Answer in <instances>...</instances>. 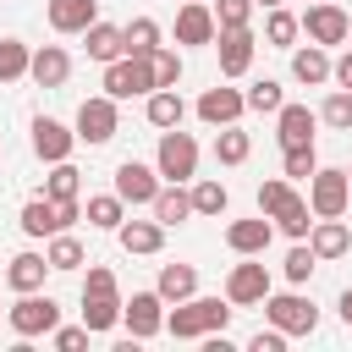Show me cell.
I'll return each mask as SVG.
<instances>
[{
	"instance_id": "obj_18",
	"label": "cell",
	"mask_w": 352,
	"mask_h": 352,
	"mask_svg": "<svg viewBox=\"0 0 352 352\" xmlns=\"http://www.w3.org/2000/svg\"><path fill=\"white\" fill-rule=\"evenodd\" d=\"M308 248L319 253V264H330V258H346V253H352V226H346L341 214H330V220H314V231H308Z\"/></svg>"
},
{
	"instance_id": "obj_16",
	"label": "cell",
	"mask_w": 352,
	"mask_h": 352,
	"mask_svg": "<svg viewBox=\"0 0 352 352\" xmlns=\"http://www.w3.org/2000/svg\"><path fill=\"white\" fill-rule=\"evenodd\" d=\"M270 242H275V220H270L264 209H258L253 220H231V226H226V248H231L236 258H242V253H264Z\"/></svg>"
},
{
	"instance_id": "obj_44",
	"label": "cell",
	"mask_w": 352,
	"mask_h": 352,
	"mask_svg": "<svg viewBox=\"0 0 352 352\" xmlns=\"http://www.w3.org/2000/svg\"><path fill=\"white\" fill-rule=\"evenodd\" d=\"M148 60H154V88H176V82H182V55H176V50L160 44Z\"/></svg>"
},
{
	"instance_id": "obj_9",
	"label": "cell",
	"mask_w": 352,
	"mask_h": 352,
	"mask_svg": "<svg viewBox=\"0 0 352 352\" xmlns=\"http://www.w3.org/2000/svg\"><path fill=\"white\" fill-rule=\"evenodd\" d=\"M302 33L314 38V44H346L352 38V16L336 6V0H308V11H302Z\"/></svg>"
},
{
	"instance_id": "obj_45",
	"label": "cell",
	"mask_w": 352,
	"mask_h": 352,
	"mask_svg": "<svg viewBox=\"0 0 352 352\" xmlns=\"http://www.w3.org/2000/svg\"><path fill=\"white\" fill-rule=\"evenodd\" d=\"M88 336H94L88 324H55V330H50L55 352H82V346H88Z\"/></svg>"
},
{
	"instance_id": "obj_34",
	"label": "cell",
	"mask_w": 352,
	"mask_h": 352,
	"mask_svg": "<svg viewBox=\"0 0 352 352\" xmlns=\"http://www.w3.org/2000/svg\"><path fill=\"white\" fill-rule=\"evenodd\" d=\"M248 154H253V138H248V132H242L236 121L214 132V160H220V165H242Z\"/></svg>"
},
{
	"instance_id": "obj_42",
	"label": "cell",
	"mask_w": 352,
	"mask_h": 352,
	"mask_svg": "<svg viewBox=\"0 0 352 352\" xmlns=\"http://www.w3.org/2000/svg\"><path fill=\"white\" fill-rule=\"evenodd\" d=\"M286 104V88L275 82V77H258L253 88H248V110H258V116H275Z\"/></svg>"
},
{
	"instance_id": "obj_22",
	"label": "cell",
	"mask_w": 352,
	"mask_h": 352,
	"mask_svg": "<svg viewBox=\"0 0 352 352\" xmlns=\"http://www.w3.org/2000/svg\"><path fill=\"white\" fill-rule=\"evenodd\" d=\"M148 209H154V220L170 231V226L192 220V187H187V182H165V187L154 192V204H148Z\"/></svg>"
},
{
	"instance_id": "obj_35",
	"label": "cell",
	"mask_w": 352,
	"mask_h": 352,
	"mask_svg": "<svg viewBox=\"0 0 352 352\" xmlns=\"http://www.w3.org/2000/svg\"><path fill=\"white\" fill-rule=\"evenodd\" d=\"M77 192H82V170H77L72 160H55L50 176H44V198L60 204V198H77Z\"/></svg>"
},
{
	"instance_id": "obj_7",
	"label": "cell",
	"mask_w": 352,
	"mask_h": 352,
	"mask_svg": "<svg viewBox=\"0 0 352 352\" xmlns=\"http://www.w3.org/2000/svg\"><path fill=\"white\" fill-rule=\"evenodd\" d=\"M264 319L286 336H314L319 330V308L302 297V292H270L264 297Z\"/></svg>"
},
{
	"instance_id": "obj_2",
	"label": "cell",
	"mask_w": 352,
	"mask_h": 352,
	"mask_svg": "<svg viewBox=\"0 0 352 352\" xmlns=\"http://www.w3.org/2000/svg\"><path fill=\"white\" fill-rule=\"evenodd\" d=\"M258 209L275 220V231H286L292 242H308V231H314V209H308V198L292 187V176H270V182L258 187Z\"/></svg>"
},
{
	"instance_id": "obj_4",
	"label": "cell",
	"mask_w": 352,
	"mask_h": 352,
	"mask_svg": "<svg viewBox=\"0 0 352 352\" xmlns=\"http://www.w3.org/2000/svg\"><path fill=\"white\" fill-rule=\"evenodd\" d=\"M6 319H11V330L22 341H33V336H50L60 324V302L50 292H16V302L6 308Z\"/></svg>"
},
{
	"instance_id": "obj_48",
	"label": "cell",
	"mask_w": 352,
	"mask_h": 352,
	"mask_svg": "<svg viewBox=\"0 0 352 352\" xmlns=\"http://www.w3.org/2000/svg\"><path fill=\"white\" fill-rule=\"evenodd\" d=\"M330 82H336V88H352V50H346V55H336V66H330Z\"/></svg>"
},
{
	"instance_id": "obj_24",
	"label": "cell",
	"mask_w": 352,
	"mask_h": 352,
	"mask_svg": "<svg viewBox=\"0 0 352 352\" xmlns=\"http://www.w3.org/2000/svg\"><path fill=\"white\" fill-rule=\"evenodd\" d=\"M330 66H336V60H330V50H324V44H314V38H308V50H292V77H297L302 88L330 82Z\"/></svg>"
},
{
	"instance_id": "obj_8",
	"label": "cell",
	"mask_w": 352,
	"mask_h": 352,
	"mask_svg": "<svg viewBox=\"0 0 352 352\" xmlns=\"http://www.w3.org/2000/svg\"><path fill=\"white\" fill-rule=\"evenodd\" d=\"M116 104H121V99H110V94L82 99V104H77V121H72V126H77V143H94V148H99V143H110V138L121 132Z\"/></svg>"
},
{
	"instance_id": "obj_6",
	"label": "cell",
	"mask_w": 352,
	"mask_h": 352,
	"mask_svg": "<svg viewBox=\"0 0 352 352\" xmlns=\"http://www.w3.org/2000/svg\"><path fill=\"white\" fill-rule=\"evenodd\" d=\"M104 94L110 99H148L154 94V60L148 55H121L104 66Z\"/></svg>"
},
{
	"instance_id": "obj_3",
	"label": "cell",
	"mask_w": 352,
	"mask_h": 352,
	"mask_svg": "<svg viewBox=\"0 0 352 352\" xmlns=\"http://www.w3.org/2000/svg\"><path fill=\"white\" fill-rule=\"evenodd\" d=\"M346 204H352V176H346V165H319V170L308 176V209H314V220L346 214Z\"/></svg>"
},
{
	"instance_id": "obj_43",
	"label": "cell",
	"mask_w": 352,
	"mask_h": 352,
	"mask_svg": "<svg viewBox=\"0 0 352 352\" xmlns=\"http://www.w3.org/2000/svg\"><path fill=\"white\" fill-rule=\"evenodd\" d=\"M214 28H253V0H209Z\"/></svg>"
},
{
	"instance_id": "obj_40",
	"label": "cell",
	"mask_w": 352,
	"mask_h": 352,
	"mask_svg": "<svg viewBox=\"0 0 352 352\" xmlns=\"http://www.w3.org/2000/svg\"><path fill=\"white\" fill-rule=\"evenodd\" d=\"M33 66V50L22 38H0V82H22Z\"/></svg>"
},
{
	"instance_id": "obj_25",
	"label": "cell",
	"mask_w": 352,
	"mask_h": 352,
	"mask_svg": "<svg viewBox=\"0 0 352 352\" xmlns=\"http://www.w3.org/2000/svg\"><path fill=\"white\" fill-rule=\"evenodd\" d=\"M143 116H148V126L170 132V126H182V121H187V99H182L176 88H154V94L143 99Z\"/></svg>"
},
{
	"instance_id": "obj_50",
	"label": "cell",
	"mask_w": 352,
	"mask_h": 352,
	"mask_svg": "<svg viewBox=\"0 0 352 352\" xmlns=\"http://www.w3.org/2000/svg\"><path fill=\"white\" fill-rule=\"evenodd\" d=\"M253 6H264V11H270V6H286V0H253Z\"/></svg>"
},
{
	"instance_id": "obj_20",
	"label": "cell",
	"mask_w": 352,
	"mask_h": 352,
	"mask_svg": "<svg viewBox=\"0 0 352 352\" xmlns=\"http://www.w3.org/2000/svg\"><path fill=\"white\" fill-rule=\"evenodd\" d=\"M28 77H33L38 88H66V77H72V55H66L60 44H38V50H33Z\"/></svg>"
},
{
	"instance_id": "obj_26",
	"label": "cell",
	"mask_w": 352,
	"mask_h": 352,
	"mask_svg": "<svg viewBox=\"0 0 352 352\" xmlns=\"http://www.w3.org/2000/svg\"><path fill=\"white\" fill-rule=\"evenodd\" d=\"M44 275H50V258L44 253H16L6 264V286L11 292H44Z\"/></svg>"
},
{
	"instance_id": "obj_29",
	"label": "cell",
	"mask_w": 352,
	"mask_h": 352,
	"mask_svg": "<svg viewBox=\"0 0 352 352\" xmlns=\"http://www.w3.org/2000/svg\"><path fill=\"white\" fill-rule=\"evenodd\" d=\"M154 292H160L165 302H187V297L198 292V270H192V264H160Z\"/></svg>"
},
{
	"instance_id": "obj_11",
	"label": "cell",
	"mask_w": 352,
	"mask_h": 352,
	"mask_svg": "<svg viewBox=\"0 0 352 352\" xmlns=\"http://www.w3.org/2000/svg\"><path fill=\"white\" fill-rule=\"evenodd\" d=\"M165 297L160 292H132V302H121V324L132 330V341H154L165 330Z\"/></svg>"
},
{
	"instance_id": "obj_1",
	"label": "cell",
	"mask_w": 352,
	"mask_h": 352,
	"mask_svg": "<svg viewBox=\"0 0 352 352\" xmlns=\"http://www.w3.org/2000/svg\"><path fill=\"white\" fill-rule=\"evenodd\" d=\"M231 314H236V302L231 297H187V302H170V314H165V330L176 336V341H204V336H214V330H226L231 324Z\"/></svg>"
},
{
	"instance_id": "obj_14",
	"label": "cell",
	"mask_w": 352,
	"mask_h": 352,
	"mask_svg": "<svg viewBox=\"0 0 352 352\" xmlns=\"http://www.w3.org/2000/svg\"><path fill=\"white\" fill-rule=\"evenodd\" d=\"M72 148H77V126H66V121H55V116H33V154H38L44 165L72 160Z\"/></svg>"
},
{
	"instance_id": "obj_28",
	"label": "cell",
	"mask_w": 352,
	"mask_h": 352,
	"mask_svg": "<svg viewBox=\"0 0 352 352\" xmlns=\"http://www.w3.org/2000/svg\"><path fill=\"white\" fill-rule=\"evenodd\" d=\"M82 38H88V60H99V66H110V60H121V55H126V38H121V28H116V22H94Z\"/></svg>"
},
{
	"instance_id": "obj_49",
	"label": "cell",
	"mask_w": 352,
	"mask_h": 352,
	"mask_svg": "<svg viewBox=\"0 0 352 352\" xmlns=\"http://www.w3.org/2000/svg\"><path fill=\"white\" fill-rule=\"evenodd\" d=\"M336 308H341V324H346V330H352V286H346V292H341V302H336Z\"/></svg>"
},
{
	"instance_id": "obj_36",
	"label": "cell",
	"mask_w": 352,
	"mask_h": 352,
	"mask_svg": "<svg viewBox=\"0 0 352 352\" xmlns=\"http://www.w3.org/2000/svg\"><path fill=\"white\" fill-rule=\"evenodd\" d=\"M231 209V192H226V182H214V176H204V182H192V214H226Z\"/></svg>"
},
{
	"instance_id": "obj_27",
	"label": "cell",
	"mask_w": 352,
	"mask_h": 352,
	"mask_svg": "<svg viewBox=\"0 0 352 352\" xmlns=\"http://www.w3.org/2000/svg\"><path fill=\"white\" fill-rule=\"evenodd\" d=\"M297 38H302V16H292L286 6H270V11H264V44L297 50Z\"/></svg>"
},
{
	"instance_id": "obj_38",
	"label": "cell",
	"mask_w": 352,
	"mask_h": 352,
	"mask_svg": "<svg viewBox=\"0 0 352 352\" xmlns=\"http://www.w3.org/2000/svg\"><path fill=\"white\" fill-rule=\"evenodd\" d=\"M319 270V253L308 248V242H292L286 248V258H280V275L292 280V286H308V275Z\"/></svg>"
},
{
	"instance_id": "obj_19",
	"label": "cell",
	"mask_w": 352,
	"mask_h": 352,
	"mask_svg": "<svg viewBox=\"0 0 352 352\" xmlns=\"http://www.w3.org/2000/svg\"><path fill=\"white\" fill-rule=\"evenodd\" d=\"M44 16L55 33H88L99 22V0H44Z\"/></svg>"
},
{
	"instance_id": "obj_5",
	"label": "cell",
	"mask_w": 352,
	"mask_h": 352,
	"mask_svg": "<svg viewBox=\"0 0 352 352\" xmlns=\"http://www.w3.org/2000/svg\"><path fill=\"white\" fill-rule=\"evenodd\" d=\"M154 170H160L165 182H192V176H198V138H192V132H182V126L160 132Z\"/></svg>"
},
{
	"instance_id": "obj_30",
	"label": "cell",
	"mask_w": 352,
	"mask_h": 352,
	"mask_svg": "<svg viewBox=\"0 0 352 352\" xmlns=\"http://www.w3.org/2000/svg\"><path fill=\"white\" fill-rule=\"evenodd\" d=\"M82 324H88L94 336L116 330V324H121V292H110V297H94V292H82Z\"/></svg>"
},
{
	"instance_id": "obj_12",
	"label": "cell",
	"mask_w": 352,
	"mask_h": 352,
	"mask_svg": "<svg viewBox=\"0 0 352 352\" xmlns=\"http://www.w3.org/2000/svg\"><path fill=\"white\" fill-rule=\"evenodd\" d=\"M214 55H220V77H248V66L258 55L253 28H220L214 33Z\"/></svg>"
},
{
	"instance_id": "obj_17",
	"label": "cell",
	"mask_w": 352,
	"mask_h": 352,
	"mask_svg": "<svg viewBox=\"0 0 352 352\" xmlns=\"http://www.w3.org/2000/svg\"><path fill=\"white\" fill-rule=\"evenodd\" d=\"M214 6L209 0H187L176 11V44H214Z\"/></svg>"
},
{
	"instance_id": "obj_51",
	"label": "cell",
	"mask_w": 352,
	"mask_h": 352,
	"mask_svg": "<svg viewBox=\"0 0 352 352\" xmlns=\"http://www.w3.org/2000/svg\"><path fill=\"white\" fill-rule=\"evenodd\" d=\"M346 176H352V165H346Z\"/></svg>"
},
{
	"instance_id": "obj_15",
	"label": "cell",
	"mask_w": 352,
	"mask_h": 352,
	"mask_svg": "<svg viewBox=\"0 0 352 352\" xmlns=\"http://www.w3.org/2000/svg\"><path fill=\"white\" fill-rule=\"evenodd\" d=\"M165 187V176L154 170V165H143V160H121L116 165V192L138 209V204H154V192Z\"/></svg>"
},
{
	"instance_id": "obj_46",
	"label": "cell",
	"mask_w": 352,
	"mask_h": 352,
	"mask_svg": "<svg viewBox=\"0 0 352 352\" xmlns=\"http://www.w3.org/2000/svg\"><path fill=\"white\" fill-rule=\"evenodd\" d=\"M82 292H94V297H110V292H116V270H104V264H88V275H82Z\"/></svg>"
},
{
	"instance_id": "obj_47",
	"label": "cell",
	"mask_w": 352,
	"mask_h": 352,
	"mask_svg": "<svg viewBox=\"0 0 352 352\" xmlns=\"http://www.w3.org/2000/svg\"><path fill=\"white\" fill-rule=\"evenodd\" d=\"M248 346H253V352H280V346H286V330H275V324H270V330H258Z\"/></svg>"
},
{
	"instance_id": "obj_31",
	"label": "cell",
	"mask_w": 352,
	"mask_h": 352,
	"mask_svg": "<svg viewBox=\"0 0 352 352\" xmlns=\"http://www.w3.org/2000/svg\"><path fill=\"white\" fill-rule=\"evenodd\" d=\"M121 220H126V198H121L116 187L88 198V226H94V231H121Z\"/></svg>"
},
{
	"instance_id": "obj_13",
	"label": "cell",
	"mask_w": 352,
	"mask_h": 352,
	"mask_svg": "<svg viewBox=\"0 0 352 352\" xmlns=\"http://www.w3.org/2000/svg\"><path fill=\"white\" fill-rule=\"evenodd\" d=\"M192 110H198V121H204V126H231V121H242L248 94H242V88H220V82H214V88H204V94H198V104H192Z\"/></svg>"
},
{
	"instance_id": "obj_32",
	"label": "cell",
	"mask_w": 352,
	"mask_h": 352,
	"mask_svg": "<svg viewBox=\"0 0 352 352\" xmlns=\"http://www.w3.org/2000/svg\"><path fill=\"white\" fill-rule=\"evenodd\" d=\"M16 226H22L28 236H55V231H60V220H55V198H44V192H38V198H28Z\"/></svg>"
},
{
	"instance_id": "obj_39",
	"label": "cell",
	"mask_w": 352,
	"mask_h": 352,
	"mask_svg": "<svg viewBox=\"0 0 352 352\" xmlns=\"http://www.w3.org/2000/svg\"><path fill=\"white\" fill-rule=\"evenodd\" d=\"M319 121L330 132H352V88H330L324 104H319Z\"/></svg>"
},
{
	"instance_id": "obj_33",
	"label": "cell",
	"mask_w": 352,
	"mask_h": 352,
	"mask_svg": "<svg viewBox=\"0 0 352 352\" xmlns=\"http://www.w3.org/2000/svg\"><path fill=\"white\" fill-rule=\"evenodd\" d=\"M44 258H50V270H60V275H72V270L88 264V253H82V242H77L72 231H55L50 248H44Z\"/></svg>"
},
{
	"instance_id": "obj_41",
	"label": "cell",
	"mask_w": 352,
	"mask_h": 352,
	"mask_svg": "<svg viewBox=\"0 0 352 352\" xmlns=\"http://www.w3.org/2000/svg\"><path fill=\"white\" fill-rule=\"evenodd\" d=\"M319 170V154H314V143H292V148H280V176H292V182H308Z\"/></svg>"
},
{
	"instance_id": "obj_23",
	"label": "cell",
	"mask_w": 352,
	"mask_h": 352,
	"mask_svg": "<svg viewBox=\"0 0 352 352\" xmlns=\"http://www.w3.org/2000/svg\"><path fill=\"white\" fill-rule=\"evenodd\" d=\"M116 242H121L126 253H138V258H154V253L165 248V226H160V220H121Z\"/></svg>"
},
{
	"instance_id": "obj_37",
	"label": "cell",
	"mask_w": 352,
	"mask_h": 352,
	"mask_svg": "<svg viewBox=\"0 0 352 352\" xmlns=\"http://www.w3.org/2000/svg\"><path fill=\"white\" fill-rule=\"evenodd\" d=\"M121 38H126V55H154L160 50V22L154 16H132L121 28Z\"/></svg>"
},
{
	"instance_id": "obj_10",
	"label": "cell",
	"mask_w": 352,
	"mask_h": 352,
	"mask_svg": "<svg viewBox=\"0 0 352 352\" xmlns=\"http://www.w3.org/2000/svg\"><path fill=\"white\" fill-rule=\"evenodd\" d=\"M226 297H231L236 308H253V302L270 297V270L258 264V253H242V264H231V275H226Z\"/></svg>"
},
{
	"instance_id": "obj_21",
	"label": "cell",
	"mask_w": 352,
	"mask_h": 352,
	"mask_svg": "<svg viewBox=\"0 0 352 352\" xmlns=\"http://www.w3.org/2000/svg\"><path fill=\"white\" fill-rule=\"evenodd\" d=\"M314 126H319V110H308V104H280V110H275V138H280V148L314 143Z\"/></svg>"
}]
</instances>
